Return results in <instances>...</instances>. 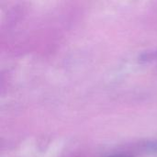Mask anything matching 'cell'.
Instances as JSON below:
<instances>
[{
    "mask_svg": "<svg viewBox=\"0 0 157 157\" xmlns=\"http://www.w3.org/2000/svg\"><path fill=\"white\" fill-rule=\"evenodd\" d=\"M148 148H150L151 150H154V151H157V143H152Z\"/></svg>",
    "mask_w": 157,
    "mask_h": 157,
    "instance_id": "1",
    "label": "cell"
},
{
    "mask_svg": "<svg viewBox=\"0 0 157 157\" xmlns=\"http://www.w3.org/2000/svg\"><path fill=\"white\" fill-rule=\"evenodd\" d=\"M111 157H126V156H123V155H115V156H111Z\"/></svg>",
    "mask_w": 157,
    "mask_h": 157,
    "instance_id": "2",
    "label": "cell"
}]
</instances>
